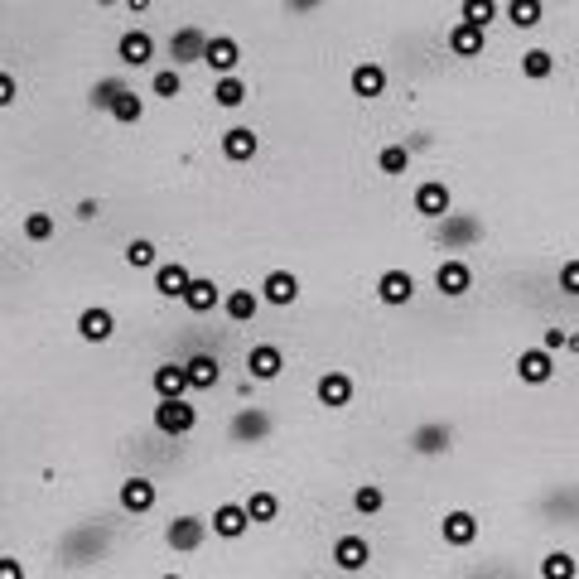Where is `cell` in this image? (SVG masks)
Instances as JSON below:
<instances>
[{"mask_svg": "<svg viewBox=\"0 0 579 579\" xmlns=\"http://www.w3.org/2000/svg\"><path fill=\"white\" fill-rule=\"evenodd\" d=\"M415 213L425 222H444L449 218V208H454V193H449V184L444 179H425V184H415Z\"/></svg>", "mask_w": 579, "mask_h": 579, "instance_id": "2", "label": "cell"}, {"mask_svg": "<svg viewBox=\"0 0 579 579\" xmlns=\"http://www.w3.org/2000/svg\"><path fill=\"white\" fill-rule=\"evenodd\" d=\"M203 63L218 73V78H237V63H242V44L232 39V34H213L208 39V54H203Z\"/></svg>", "mask_w": 579, "mask_h": 579, "instance_id": "10", "label": "cell"}, {"mask_svg": "<svg viewBox=\"0 0 579 579\" xmlns=\"http://www.w3.org/2000/svg\"><path fill=\"white\" fill-rule=\"evenodd\" d=\"M213 536H222V541H237V536H247L251 531V517L242 502H222V507H213Z\"/></svg>", "mask_w": 579, "mask_h": 579, "instance_id": "17", "label": "cell"}, {"mask_svg": "<svg viewBox=\"0 0 579 579\" xmlns=\"http://www.w3.org/2000/svg\"><path fill=\"white\" fill-rule=\"evenodd\" d=\"M502 15H507L517 29H536L541 25V15H546V5H541V0H512Z\"/></svg>", "mask_w": 579, "mask_h": 579, "instance_id": "32", "label": "cell"}, {"mask_svg": "<svg viewBox=\"0 0 579 579\" xmlns=\"http://www.w3.org/2000/svg\"><path fill=\"white\" fill-rule=\"evenodd\" d=\"M140 116H145V97H140V92H121V97H116V107H111V121L136 126Z\"/></svg>", "mask_w": 579, "mask_h": 579, "instance_id": "35", "label": "cell"}, {"mask_svg": "<svg viewBox=\"0 0 579 579\" xmlns=\"http://www.w3.org/2000/svg\"><path fill=\"white\" fill-rule=\"evenodd\" d=\"M193 285V271L184 261H160V271H155V295H165V300H184Z\"/></svg>", "mask_w": 579, "mask_h": 579, "instance_id": "18", "label": "cell"}, {"mask_svg": "<svg viewBox=\"0 0 579 579\" xmlns=\"http://www.w3.org/2000/svg\"><path fill=\"white\" fill-rule=\"evenodd\" d=\"M165 541L174 551H198V546L208 541V522H203V517H174L165 531Z\"/></svg>", "mask_w": 579, "mask_h": 579, "instance_id": "22", "label": "cell"}, {"mask_svg": "<svg viewBox=\"0 0 579 579\" xmlns=\"http://www.w3.org/2000/svg\"><path fill=\"white\" fill-rule=\"evenodd\" d=\"M54 232H58L54 213H29V218H25V237H29V242H49Z\"/></svg>", "mask_w": 579, "mask_h": 579, "instance_id": "40", "label": "cell"}, {"mask_svg": "<svg viewBox=\"0 0 579 579\" xmlns=\"http://www.w3.org/2000/svg\"><path fill=\"white\" fill-rule=\"evenodd\" d=\"M435 290H440L444 300H464L473 290V266L459 261V256H444L440 266H435Z\"/></svg>", "mask_w": 579, "mask_h": 579, "instance_id": "3", "label": "cell"}, {"mask_svg": "<svg viewBox=\"0 0 579 579\" xmlns=\"http://www.w3.org/2000/svg\"><path fill=\"white\" fill-rule=\"evenodd\" d=\"M150 92H155V97H165V102H174V97L184 92V78H179V68H160V73L150 78Z\"/></svg>", "mask_w": 579, "mask_h": 579, "instance_id": "38", "label": "cell"}, {"mask_svg": "<svg viewBox=\"0 0 579 579\" xmlns=\"http://www.w3.org/2000/svg\"><path fill=\"white\" fill-rule=\"evenodd\" d=\"M517 377H522L526 386H546L555 377V358L541 343H536V348H522V353H517Z\"/></svg>", "mask_w": 579, "mask_h": 579, "instance_id": "11", "label": "cell"}, {"mask_svg": "<svg viewBox=\"0 0 579 579\" xmlns=\"http://www.w3.org/2000/svg\"><path fill=\"white\" fill-rule=\"evenodd\" d=\"M20 97V83H15V73H0V107H10Z\"/></svg>", "mask_w": 579, "mask_h": 579, "instance_id": "44", "label": "cell"}, {"mask_svg": "<svg viewBox=\"0 0 579 579\" xmlns=\"http://www.w3.org/2000/svg\"><path fill=\"white\" fill-rule=\"evenodd\" d=\"M449 449H454V430L444 420H430V425H415L411 430V454L435 459V454H449Z\"/></svg>", "mask_w": 579, "mask_h": 579, "instance_id": "9", "label": "cell"}, {"mask_svg": "<svg viewBox=\"0 0 579 579\" xmlns=\"http://www.w3.org/2000/svg\"><path fill=\"white\" fill-rule=\"evenodd\" d=\"M541 579H579V560L570 551H546L541 555Z\"/></svg>", "mask_w": 579, "mask_h": 579, "instance_id": "30", "label": "cell"}, {"mask_svg": "<svg viewBox=\"0 0 579 579\" xmlns=\"http://www.w3.org/2000/svg\"><path fill=\"white\" fill-rule=\"evenodd\" d=\"M184 372H189L193 391H213V386H218V377H222V367H218V358H213V353H193V358L184 362Z\"/></svg>", "mask_w": 579, "mask_h": 579, "instance_id": "25", "label": "cell"}, {"mask_svg": "<svg viewBox=\"0 0 579 579\" xmlns=\"http://www.w3.org/2000/svg\"><path fill=\"white\" fill-rule=\"evenodd\" d=\"M121 256H126V266H136V271H160V251H155L150 237H131Z\"/></svg>", "mask_w": 579, "mask_h": 579, "instance_id": "28", "label": "cell"}, {"mask_svg": "<svg viewBox=\"0 0 579 579\" xmlns=\"http://www.w3.org/2000/svg\"><path fill=\"white\" fill-rule=\"evenodd\" d=\"M160 579H184V575H160Z\"/></svg>", "mask_w": 579, "mask_h": 579, "instance_id": "46", "label": "cell"}, {"mask_svg": "<svg viewBox=\"0 0 579 579\" xmlns=\"http://www.w3.org/2000/svg\"><path fill=\"white\" fill-rule=\"evenodd\" d=\"M256 309H261V295H256V290H232V295L222 300V314H227L232 324H251Z\"/></svg>", "mask_w": 579, "mask_h": 579, "instance_id": "27", "label": "cell"}, {"mask_svg": "<svg viewBox=\"0 0 579 579\" xmlns=\"http://www.w3.org/2000/svg\"><path fill=\"white\" fill-rule=\"evenodd\" d=\"M116 497H121V512H131V517L155 512V502H160V493H155V483H150V478H126Z\"/></svg>", "mask_w": 579, "mask_h": 579, "instance_id": "16", "label": "cell"}, {"mask_svg": "<svg viewBox=\"0 0 579 579\" xmlns=\"http://www.w3.org/2000/svg\"><path fill=\"white\" fill-rule=\"evenodd\" d=\"M329 560L343 570V575H358V570H367V560H372V546H367V536L348 531V536H338V541H333Z\"/></svg>", "mask_w": 579, "mask_h": 579, "instance_id": "5", "label": "cell"}, {"mask_svg": "<svg viewBox=\"0 0 579 579\" xmlns=\"http://www.w3.org/2000/svg\"><path fill=\"white\" fill-rule=\"evenodd\" d=\"M213 102H218L222 111H237L247 102V83H242V78H218V83H213Z\"/></svg>", "mask_w": 579, "mask_h": 579, "instance_id": "33", "label": "cell"}, {"mask_svg": "<svg viewBox=\"0 0 579 579\" xmlns=\"http://www.w3.org/2000/svg\"><path fill=\"white\" fill-rule=\"evenodd\" d=\"M541 348L555 358L560 348H570V329H546V333H541Z\"/></svg>", "mask_w": 579, "mask_h": 579, "instance_id": "43", "label": "cell"}, {"mask_svg": "<svg viewBox=\"0 0 579 579\" xmlns=\"http://www.w3.org/2000/svg\"><path fill=\"white\" fill-rule=\"evenodd\" d=\"M314 396H319V406L343 411V406H353V377H348L343 367H329V372L314 382Z\"/></svg>", "mask_w": 579, "mask_h": 579, "instance_id": "6", "label": "cell"}, {"mask_svg": "<svg viewBox=\"0 0 579 579\" xmlns=\"http://www.w3.org/2000/svg\"><path fill=\"white\" fill-rule=\"evenodd\" d=\"M386 507V493L377 488V483H358L353 488V512H362V517H377Z\"/></svg>", "mask_w": 579, "mask_h": 579, "instance_id": "34", "label": "cell"}, {"mask_svg": "<svg viewBox=\"0 0 579 579\" xmlns=\"http://www.w3.org/2000/svg\"><path fill=\"white\" fill-rule=\"evenodd\" d=\"M111 333H116V314H111L107 304H87L83 314H78V338L83 343H107Z\"/></svg>", "mask_w": 579, "mask_h": 579, "instance_id": "13", "label": "cell"}, {"mask_svg": "<svg viewBox=\"0 0 579 579\" xmlns=\"http://www.w3.org/2000/svg\"><path fill=\"white\" fill-rule=\"evenodd\" d=\"M478 517H473L469 507H454V512H444L440 517V541L444 546H454V551H469L473 541H478Z\"/></svg>", "mask_w": 579, "mask_h": 579, "instance_id": "4", "label": "cell"}, {"mask_svg": "<svg viewBox=\"0 0 579 579\" xmlns=\"http://www.w3.org/2000/svg\"><path fill=\"white\" fill-rule=\"evenodd\" d=\"M449 54H459V58H478L483 49H488V29H473V25H464V20H454L449 25Z\"/></svg>", "mask_w": 579, "mask_h": 579, "instance_id": "23", "label": "cell"}, {"mask_svg": "<svg viewBox=\"0 0 579 579\" xmlns=\"http://www.w3.org/2000/svg\"><path fill=\"white\" fill-rule=\"evenodd\" d=\"M444 232H449L454 242H473V237H478V222H473V218H454V213H449L444 227H440V237H444Z\"/></svg>", "mask_w": 579, "mask_h": 579, "instance_id": "41", "label": "cell"}, {"mask_svg": "<svg viewBox=\"0 0 579 579\" xmlns=\"http://www.w3.org/2000/svg\"><path fill=\"white\" fill-rule=\"evenodd\" d=\"M155 430L169 435V440L193 435V430H198V406H189V401H160V406H155Z\"/></svg>", "mask_w": 579, "mask_h": 579, "instance_id": "1", "label": "cell"}, {"mask_svg": "<svg viewBox=\"0 0 579 579\" xmlns=\"http://www.w3.org/2000/svg\"><path fill=\"white\" fill-rule=\"evenodd\" d=\"M300 300V276L295 271H271L261 280V304H276V309H290Z\"/></svg>", "mask_w": 579, "mask_h": 579, "instance_id": "15", "label": "cell"}, {"mask_svg": "<svg viewBox=\"0 0 579 579\" xmlns=\"http://www.w3.org/2000/svg\"><path fill=\"white\" fill-rule=\"evenodd\" d=\"M208 39L213 34H203L198 25H184L174 39H169V58H174V68H189V63H203L208 54Z\"/></svg>", "mask_w": 579, "mask_h": 579, "instance_id": "7", "label": "cell"}, {"mask_svg": "<svg viewBox=\"0 0 579 579\" xmlns=\"http://www.w3.org/2000/svg\"><path fill=\"white\" fill-rule=\"evenodd\" d=\"M459 15H464V25L488 29L497 20V5H493V0H464V5H459Z\"/></svg>", "mask_w": 579, "mask_h": 579, "instance_id": "37", "label": "cell"}, {"mask_svg": "<svg viewBox=\"0 0 579 579\" xmlns=\"http://www.w3.org/2000/svg\"><path fill=\"white\" fill-rule=\"evenodd\" d=\"M377 300H382L386 309L411 304L415 300V276L411 271H382V276H377Z\"/></svg>", "mask_w": 579, "mask_h": 579, "instance_id": "12", "label": "cell"}, {"mask_svg": "<svg viewBox=\"0 0 579 579\" xmlns=\"http://www.w3.org/2000/svg\"><path fill=\"white\" fill-rule=\"evenodd\" d=\"M377 169L391 174V179L406 174V169H411V150H406V145H382V150H377Z\"/></svg>", "mask_w": 579, "mask_h": 579, "instance_id": "36", "label": "cell"}, {"mask_svg": "<svg viewBox=\"0 0 579 579\" xmlns=\"http://www.w3.org/2000/svg\"><path fill=\"white\" fill-rule=\"evenodd\" d=\"M121 92H131V87L121 83V78H102V83L92 87V107H97V111H111V107H116V97H121Z\"/></svg>", "mask_w": 579, "mask_h": 579, "instance_id": "39", "label": "cell"}, {"mask_svg": "<svg viewBox=\"0 0 579 579\" xmlns=\"http://www.w3.org/2000/svg\"><path fill=\"white\" fill-rule=\"evenodd\" d=\"M242 507H247L251 526H271V522L280 517V497H276V493H251Z\"/></svg>", "mask_w": 579, "mask_h": 579, "instance_id": "29", "label": "cell"}, {"mask_svg": "<svg viewBox=\"0 0 579 579\" xmlns=\"http://www.w3.org/2000/svg\"><path fill=\"white\" fill-rule=\"evenodd\" d=\"M348 87H353V97H362V102H377L386 92V68L367 58V63H358V68L348 73Z\"/></svg>", "mask_w": 579, "mask_h": 579, "instance_id": "20", "label": "cell"}, {"mask_svg": "<svg viewBox=\"0 0 579 579\" xmlns=\"http://www.w3.org/2000/svg\"><path fill=\"white\" fill-rule=\"evenodd\" d=\"M280 372H285V353H280L276 343H256L247 353V377H256V382H276Z\"/></svg>", "mask_w": 579, "mask_h": 579, "instance_id": "19", "label": "cell"}, {"mask_svg": "<svg viewBox=\"0 0 579 579\" xmlns=\"http://www.w3.org/2000/svg\"><path fill=\"white\" fill-rule=\"evenodd\" d=\"M218 304H222L218 285H213V280H203V276H193L189 295H184V309H189V314H208V309H218Z\"/></svg>", "mask_w": 579, "mask_h": 579, "instance_id": "26", "label": "cell"}, {"mask_svg": "<svg viewBox=\"0 0 579 579\" xmlns=\"http://www.w3.org/2000/svg\"><path fill=\"white\" fill-rule=\"evenodd\" d=\"M276 425H271V415L261 411V406H247V411L232 415V425H227V435H232V444H256L266 440Z\"/></svg>", "mask_w": 579, "mask_h": 579, "instance_id": "8", "label": "cell"}, {"mask_svg": "<svg viewBox=\"0 0 579 579\" xmlns=\"http://www.w3.org/2000/svg\"><path fill=\"white\" fill-rule=\"evenodd\" d=\"M116 58H121L126 68H145V63L155 58V39H150V29H126V34L116 39Z\"/></svg>", "mask_w": 579, "mask_h": 579, "instance_id": "14", "label": "cell"}, {"mask_svg": "<svg viewBox=\"0 0 579 579\" xmlns=\"http://www.w3.org/2000/svg\"><path fill=\"white\" fill-rule=\"evenodd\" d=\"M150 386H155V396H160V401H184V391H193L184 362H165V367H155Z\"/></svg>", "mask_w": 579, "mask_h": 579, "instance_id": "21", "label": "cell"}, {"mask_svg": "<svg viewBox=\"0 0 579 579\" xmlns=\"http://www.w3.org/2000/svg\"><path fill=\"white\" fill-rule=\"evenodd\" d=\"M256 150H261V136H256L251 126H232V131H222V155H227L232 165H247Z\"/></svg>", "mask_w": 579, "mask_h": 579, "instance_id": "24", "label": "cell"}, {"mask_svg": "<svg viewBox=\"0 0 579 579\" xmlns=\"http://www.w3.org/2000/svg\"><path fill=\"white\" fill-rule=\"evenodd\" d=\"M551 73H555V54H551V49H526V54H522V78L546 83Z\"/></svg>", "mask_w": 579, "mask_h": 579, "instance_id": "31", "label": "cell"}, {"mask_svg": "<svg viewBox=\"0 0 579 579\" xmlns=\"http://www.w3.org/2000/svg\"><path fill=\"white\" fill-rule=\"evenodd\" d=\"M0 579H25V565L15 555H0Z\"/></svg>", "mask_w": 579, "mask_h": 579, "instance_id": "45", "label": "cell"}, {"mask_svg": "<svg viewBox=\"0 0 579 579\" xmlns=\"http://www.w3.org/2000/svg\"><path fill=\"white\" fill-rule=\"evenodd\" d=\"M560 290H565L570 300H579V256H570V261L560 266Z\"/></svg>", "mask_w": 579, "mask_h": 579, "instance_id": "42", "label": "cell"}]
</instances>
